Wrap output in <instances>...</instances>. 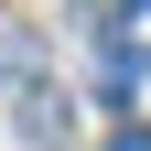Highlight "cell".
<instances>
[{
    "label": "cell",
    "mask_w": 151,
    "mask_h": 151,
    "mask_svg": "<svg viewBox=\"0 0 151 151\" xmlns=\"http://www.w3.org/2000/svg\"><path fill=\"white\" fill-rule=\"evenodd\" d=\"M108 151H151V129H119V140H108Z\"/></svg>",
    "instance_id": "1"
}]
</instances>
